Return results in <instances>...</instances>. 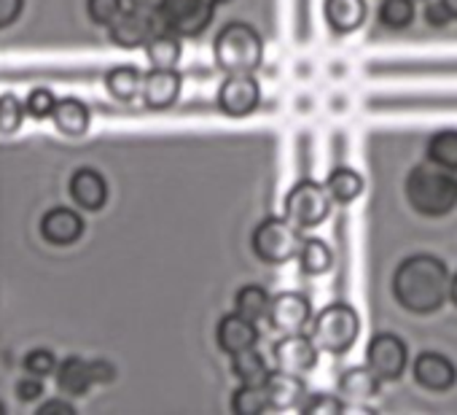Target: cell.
<instances>
[{
    "label": "cell",
    "mask_w": 457,
    "mask_h": 415,
    "mask_svg": "<svg viewBox=\"0 0 457 415\" xmlns=\"http://www.w3.org/2000/svg\"><path fill=\"white\" fill-rule=\"evenodd\" d=\"M270 302H272V297H270V292L264 289V286H259V284H248V286H243L240 292H237V297H235V308H237V313H243V316H248V318H264L267 313H270Z\"/></svg>",
    "instance_id": "cell-29"
},
{
    "label": "cell",
    "mask_w": 457,
    "mask_h": 415,
    "mask_svg": "<svg viewBox=\"0 0 457 415\" xmlns=\"http://www.w3.org/2000/svg\"><path fill=\"white\" fill-rule=\"evenodd\" d=\"M108 28H111V38L119 47H140L154 36V17L151 12L132 6V9H121Z\"/></svg>",
    "instance_id": "cell-12"
},
{
    "label": "cell",
    "mask_w": 457,
    "mask_h": 415,
    "mask_svg": "<svg viewBox=\"0 0 457 415\" xmlns=\"http://www.w3.org/2000/svg\"><path fill=\"white\" fill-rule=\"evenodd\" d=\"M87 12L97 25H111L121 12V0H87Z\"/></svg>",
    "instance_id": "cell-35"
},
{
    "label": "cell",
    "mask_w": 457,
    "mask_h": 415,
    "mask_svg": "<svg viewBox=\"0 0 457 415\" xmlns=\"http://www.w3.org/2000/svg\"><path fill=\"white\" fill-rule=\"evenodd\" d=\"M379 383L382 377L366 364V367H347L342 369L337 385H339V394L345 396H353V399H371L379 394Z\"/></svg>",
    "instance_id": "cell-19"
},
{
    "label": "cell",
    "mask_w": 457,
    "mask_h": 415,
    "mask_svg": "<svg viewBox=\"0 0 457 415\" xmlns=\"http://www.w3.org/2000/svg\"><path fill=\"white\" fill-rule=\"evenodd\" d=\"M449 297H452V302L457 305V273H454V278L449 281Z\"/></svg>",
    "instance_id": "cell-43"
},
{
    "label": "cell",
    "mask_w": 457,
    "mask_h": 415,
    "mask_svg": "<svg viewBox=\"0 0 457 415\" xmlns=\"http://www.w3.org/2000/svg\"><path fill=\"white\" fill-rule=\"evenodd\" d=\"M89 369H92V377H95V383L113 380V375H116L113 364H111V361H105V359H92V361H89Z\"/></svg>",
    "instance_id": "cell-40"
},
{
    "label": "cell",
    "mask_w": 457,
    "mask_h": 415,
    "mask_svg": "<svg viewBox=\"0 0 457 415\" xmlns=\"http://www.w3.org/2000/svg\"><path fill=\"white\" fill-rule=\"evenodd\" d=\"M212 4H220V0H212Z\"/></svg>",
    "instance_id": "cell-46"
},
{
    "label": "cell",
    "mask_w": 457,
    "mask_h": 415,
    "mask_svg": "<svg viewBox=\"0 0 457 415\" xmlns=\"http://www.w3.org/2000/svg\"><path fill=\"white\" fill-rule=\"evenodd\" d=\"M264 385H267V394H270V402H272L275 410L296 407L304 399V383L294 372H286V369L270 372V377H267Z\"/></svg>",
    "instance_id": "cell-18"
},
{
    "label": "cell",
    "mask_w": 457,
    "mask_h": 415,
    "mask_svg": "<svg viewBox=\"0 0 457 415\" xmlns=\"http://www.w3.org/2000/svg\"><path fill=\"white\" fill-rule=\"evenodd\" d=\"M425 20H428L430 28H446L449 20H454V17L449 14V9L438 0V4H430V6L425 9Z\"/></svg>",
    "instance_id": "cell-38"
},
{
    "label": "cell",
    "mask_w": 457,
    "mask_h": 415,
    "mask_svg": "<svg viewBox=\"0 0 457 415\" xmlns=\"http://www.w3.org/2000/svg\"><path fill=\"white\" fill-rule=\"evenodd\" d=\"M272 407L267 385H253V383H243L235 394H232V410L240 415H262Z\"/></svg>",
    "instance_id": "cell-28"
},
{
    "label": "cell",
    "mask_w": 457,
    "mask_h": 415,
    "mask_svg": "<svg viewBox=\"0 0 457 415\" xmlns=\"http://www.w3.org/2000/svg\"><path fill=\"white\" fill-rule=\"evenodd\" d=\"M145 55H148L154 68H175L180 60V41L172 30L170 33H154L145 41Z\"/></svg>",
    "instance_id": "cell-25"
},
{
    "label": "cell",
    "mask_w": 457,
    "mask_h": 415,
    "mask_svg": "<svg viewBox=\"0 0 457 415\" xmlns=\"http://www.w3.org/2000/svg\"><path fill=\"white\" fill-rule=\"evenodd\" d=\"M57 106V97L49 87H33L28 95V111L33 116H49Z\"/></svg>",
    "instance_id": "cell-34"
},
{
    "label": "cell",
    "mask_w": 457,
    "mask_h": 415,
    "mask_svg": "<svg viewBox=\"0 0 457 415\" xmlns=\"http://www.w3.org/2000/svg\"><path fill=\"white\" fill-rule=\"evenodd\" d=\"M25 369L38 372V375H46V372L57 369V356H54V351H49V348H33V351H28V356H25Z\"/></svg>",
    "instance_id": "cell-36"
},
{
    "label": "cell",
    "mask_w": 457,
    "mask_h": 415,
    "mask_svg": "<svg viewBox=\"0 0 457 415\" xmlns=\"http://www.w3.org/2000/svg\"><path fill=\"white\" fill-rule=\"evenodd\" d=\"M84 233V219L68 205H54L41 216V235L57 246L79 241Z\"/></svg>",
    "instance_id": "cell-14"
},
{
    "label": "cell",
    "mask_w": 457,
    "mask_h": 415,
    "mask_svg": "<svg viewBox=\"0 0 457 415\" xmlns=\"http://www.w3.org/2000/svg\"><path fill=\"white\" fill-rule=\"evenodd\" d=\"M17 394H20L22 399H38V396L44 394V383H41V375H38V372H30V369H28V375H22V377L17 380Z\"/></svg>",
    "instance_id": "cell-37"
},
{
    "label": "cell",
    "mask_w": 457,
    "mask_h": 415,
    "mask_svg": "<svg viewBox=\"0 0 457 415\" xmlns=\"http://www.w3.org/2000/svg\"><path fill=\"white\" fill-rule=\"evenodd\" d=\"M22 116H25V106L14 92L0 95V132H14L22 124Z\"/></svg>",
    "instance_id": "cell-32"
},
{
    "label": "cell",
    "mask_w": 457,
    "mask_h": 415,
    "mask_svg": "<svg viewBox=\"0 0 457 415\" xmlns=\"http://www.w3.org/2000/svg\"><path fill=\"white\" fill-rule=\"evenodd\" d=\"M406 197L414 211L425 216H444L457 208V175L436 162L417 165L406 175Z\"/></svg>",
    "instance_id": "cell-2"
},
{
    "label": "cell",
    "mask_w": 457,
    "mask_h": 415,
    "mask_svg": "<svg viewBox=\"0 0 457 415\" xmlns=\"http://www.w3.org/2000/svg\"><path fill=\"white\" fill-rule=\"evenodd\" d=\"M212 57L226 73H253L264 60V41L248 22H228L212 41Z\"/></svg>",
    "instance_id": "cell-3"
},
{
    "label": "cell",
    "mask_w": 457,
    "mask_h": 415,
    "mask_svg": "<svg viewBox=\"0 0 457 415\" xmlns=\"http://www.w3.org/2000/svg\"><path fill=\"white\" fill-rule=\"evenodd\" d=\"M164 25L178 36H199L212 20V0H164Z\"/></svg>",
    "instance_id": "cell-7"
},
{
    "label": "cell",
    "mask_w": 457,
    "mask_h": 415,
    "mask_svg": "<svg viewBox=\"0 0 457 415\" xmlns=\"http://www.w3.org/2000/svg\"><path fill=\"white\" fill-rule=\"evenodd\" d=\"M428 159L441 167L457 170V130L436 132L428 143Z\"/></svg>",
    "instance_id": "cell-30"
},
{
    "label": "cell",
    "mask_w": 457,
    "mask_h": 415,
    "mask_svg": "<svg viewBox=\"0 0 457 415\" xmlns=\"http://www.w3.org/2000/svg\"><path fill=\"white\" fill-rule=\"evenodd\" d=\"M232 372L243 380V383H253V385H264L270 377V367L267 359L251 345L243 348L237 353H232Z\"/></svg>",
    "instance_id": "cell-23"
},
{
    "label": "cell",
    "mask_w": 457,
    "mask_h": 415,
    "mask_svg": "<svg viewBox=\"0 0 457 415\" xmlns=\"http://www.w3.org/2000/svg\"><path fill=\"white\" fill-rule=\"evenodd\" d=\"M270 324L280 332H299L310 316H312V305L302 292H280L272 297L270 302Z\"/></svg>",
    "instance_id": "cell-11"
},
{
    "label": "cell",
    "mask_w": 457,
    "mask_h": 415,
    "mask_svg": "<svg viewBox=\"0 0 457 415\" xmlns=\"http://www.w3.org/2000/svg\"><path fill=\"white\" fill-rule=\"evenodd\" d=\"M183 79L172 68H154L143 76V97L151 108H167L178 100Z\"/></svg>",
    "instance_id": "cell-16"
},
{
    "label": "cell",
    "mask_w": 457,
    "mask_h": 415,
    "mask_svg": "<svg viewBox=\"0 0 457 415\" xmlns=\"http://www.w3.org/2000/svg\"><path fill=\"white\" fill-rule=\"evenodd\" d=\"M299 265L307 275H323L326 270H331L334 254L326 246V241L307 238V241H302V249H299Z\"/></svg>",
    "instance_id": "cell-27"
},
{
    "label": "cell",
    "mask_w": 457,
    "mask_h": 415,
    "mask_svg": "<svg viewBox=\"0 0 457 415\" xmlns=\"http://www.w3.org/2000/svg\"><path fill=\"white\" fill-rule=\"evenodd\" d=\"M272 356H275L278 369L302 375V372H310L318 364V343L312 337H307V335L288 332L283 340H278L272 345Z\"/></svg>",
    "instance_id": "cell-10"
},
{
    "label": "cell",
    "mask_w": 457,
    "mask_h": 415,
    "mask_svg": "<svg viewBox=\"0 0 457 415\" xmlns=\"http://www.w3.org/2000/svg\"><path fill=\"white\" fill-rule=\"evenodd\" d=\"M409 361V351L406 343L393 335V332H382L374 335L369 348H366V364L382 377V380H395L401 377V372L406 369Z\"/></svg>",
    "instance_id": "cell-8"
},
{
    "label": "cell",
    "mask_w": 457,
    "mask_h": 415,
    "mask_svg": "<svg viewBox=\"0 0 457 415\" xmlns=\"http://www.w3.org/2000/svg\"><path fill=\"white\" fill-rule=\"evenodd\" d=\"M393 294L411 313H436L449 294L446 265L433 254L406 257L395 267Z\"/></svg>",
    "instance_id": "cell-1"
},
{
    "label": "cell",
    "mask_w": 457,
    "mask_h": 415,
    "mask_svg": "<svg viewBox=\"0 0 457 415\" xmlns=\"http://www.w3.org/2000/svg\"><path fill=\"white\" fill-rule=\"evenodd\" d=\"M326 20L337 33H353L366 22V0H326Z\"/></svg>",
    "instance_id": "cell-20"
},
{
    "label": "cell",
    "mask_w": 457,
    "mask_h": 415,
    "mask_svg": "<svg viewBox=\"0 0 457 415\" xmlns=\"http://www.w3.org/2000/svg\"><path fill=\"white\" fill-rule=\"evenodd\" d=\"M38 410H41V412H49V410H65V412H73L76 407H73L71 402H65V399H49V402H44Z\"/></svg>",
    "instance_id": "cell-41"
},
{
    "label": "cell",
    "mask_w": 457,
    "mask_h": 415,
    "mask_svg": "<svg viewBox=\"0 0 457 415\" xmlns=\"http://www.w3.org/2000/svg\"><path fill=\"white\" fill-rule=\"evenodd\" d=\"M345 410H347V404L339 396L320 394V391L302 402V412H307V415H339Z\"/></svg>",
    "instance_id": "cell-33"
},
{
    "label": "cell",
    "mask_w": 457,
    "mask_h": 415,
    "mask_svg": "<svg viewBox=\"0 0 457 415\" xmlns=\"http://www.w3.org/2000/svg\"><path fill=\"white\" fill-rule=\"evenodd\" d=\"M361 332L358 310L347 302H331L326 305L312 324V340L320 351L328 353H345Z\"/></svg>",
    "instance_id": "cell-4"
},
{
    "label": "cell",
    "mask_w": 457,
    "mask_h": 415,
    "mask_svg": "<svg viewBox=\"0 0 457 415\" xmlns=\"http://www.w3.org/2000/svg\"><path fill=\"white\" fill-rule=\"evenodd\" d=\"M105 87L113 97L119 100H132L140 87H143V76L135 65H113L105 73Z\"/></svg>",
    "instance_id": "cell-26"
},
{
    "label": "cell",
    "mask_w": 457,
    "mask_h": 415,
    "mask_svg": "<svg viewBox=\"0 0 457 415\" xmlns=\"http://www.w3.org/2000/svg\"><path fill=\"white\" fill-rule=\"evenodd\" d=\"M326 189H328L331 199H337V202H353L363 191V178H361L358 170H353L347 165H339V167H334L328 173Z\"/></svg>",
    "instance_id": "cell-24"
},
{
    "label": "cell",
    "mask_w": 457,
    "mask_h": 415,
    "mask_svg": "<svg viewBox=\"0 0 457 415\" xmlns=\"http://www.w3.org/2000/svg\"><path fill=\"white\" fill-rule=\"evenodd\" d=\"M414 20V0H382L379 4V22L385 28L401 30Z\"/></svg>",
    "instance_id": "cell-31"
},
{
    "label": "cell",
    "mask_w": 457,
    "mask_h": 415,
    "mask_svg": "<svg viewBox=\"0 0 457 415\" xmlns=\"http://www.w3.org/2000/svg\"><path fill=\"white\" fill-rule=\"evenodd\" d=\"M251 243H253L256 257L270 262V265L291 262L294 257H299V249H302L299 227L291 219H278V216L264 219L253 230V241Z\"/></svg>",
    "instance_id": "cell-5"
},
{
    "label": "cell",
    "mask_w": 457,
    "mask_h": 415,
    "mask_svg": "<svg viewBox=\"0 0 457 415\" xmlns=\"http://www.w3.org/2000/svg\"><path fill=\"white\" fill-rule=\"evenodd\" d=\"M129 4H132V6H137V9H145V12L156 14V12H162L164 0H129Z\"/></svg>",
    "instance_id": "cell-42"
},
{
    "label": "cell",
    "mask_w": 457,
    "mask_h": 415,
    "mask_svg": "<svg viewBox=\"0 0 457 415\" xmlns=\"http://www.w3.org/2000/svg\"><path fill=\"white\" fill-rule=\"evenodd\" d=\"M411 372H414V380L422 388H430V391H446L457 380L454 364L444 353H433V351L420 353L414 359V364H411Z\"/></svg>",
    "instance_id": "cell-13"
},
{
    "label": "cell",
    "mask_w": 457,
    "mask_h": 415,
    "mask_svg": "<svg viewBox=\"0 0 457 415\" xmlns=\"http://www.w3.org/2000/svg\"><path fill=\"white\" fill-rule=\"evenodd\" d=\"M57 383L65 394H84L95 377H92V369H89V361L81 359V356H68L57 364Z\"/></svg>",
    "instance_id": "cell-22"
},
{
    "label": "cell",
    "mask_w": 457,
    "mask_h": 415,
    "mask_svg": "<svg viewBox=\"0 0 457 415\" xmlns=\"http://www.w3.org/2000/svg\"><path fill=\"white\" fill-rule=\"evenodd\" d=\"M4 410H6V407H4V402H0V412H4Z\"/></svg>",
    "instance_id": "cell-45"
},
{
    "label": "cell",
    "mask_w": 457,
    "mask_h": 415,
    "mask_svg": "<svg viewBox=\"0 0 457 415\" xmlns=\"http://www.w3.org/2000/svg\"><path fill=\"white\" fill-rule=\"evenodd\" d=\"M441 4H444V6L449 9V14L457 20V0H441Z\"/></svg>",
    "instance_id": "cell-44"
},
{
    "label": "cell",
    "mask_w": 457,
    "mask_h": 415,
    "mask_svg": "<svg viewBox=\"0 0 457 415\" xmlns=\"http://www.w3.org/2000/svg\"><path fill=\"white\" fill-rule=\"evenodd\" d=\"M331 211V194L315 178L296 181L286 194V219L296 227H318Z\"/></svg>",
    "instance_id": "cell-6"
},
{
    "label": "cell",
    "mask_w": 457,
    "mask_h": 415,
    "mask_svg": "<svg viewBox=\"0 0 457 415\" xmlns=\"http://www.w3.org/2000/svg\"><path fill=\"white\" fill-rule=\"evenodd\" d=\"M52 116H54L57 127L62 132H68V135H81L89 127V119H92L89 106L84 100H79V97H62V100H57Z\"/></svg>",
    "instance_id": "cell-21"
},
{
    "label": "cell",
    "mask_w": 457,
    "mask_h": 415,
    "mask_svg": "<svg viewBox=\"0 0 457 415\" xmlns=\"http://www.w3.org/2000/svg\"><path fill=\"white\" fill-rule=\"evenodd\" d=\"M262 100L259 81L251 73H228L223 84L218 87V106L228 116H245L251 114Z\"/></svg>",
    "instance_id": "cell-9"
},
{
    "label": "cell",
    "mask_w": 457,
    "mask_h": 415,
    "mask_svg": "<svg viewBox=\"0 0 457 415\" xmlns=\"http://www.w3.org/2000/svg\"><path fill=\"white\" fill-rule=\"evenodd\" d=\"M71 194L81 208H89V211H97V208L105 205L108 197V183L105 178L95 170V167H79L71 175Z\"/></svg>",
    "instance_id": "cell-17"
},
{
    "label": "cell",
    "mask_w": 457,
    "mask_h": 415,
    "mask_svg": "<svg viewBox=\"0 0 457 415\" xmlns=\"http://www.w3.org/2000/svg\"><path fill=\"white\" fill-rule=\"evenodd\" d=\"M22 4H25V0H0V28L12 25L20 17Z\"/></svg>",
    "instance_id": "cell-39"
},
{
    "label": "cell",
    "mask_w": 457,
    "mask_h": 415,
    "mask_svg": "<svg viewBox=\"0 0 457 415\" xmlns=\"http://www.w3.org/2000/svg\"><path fill=\"white\" fill-rule=\"evenodd\" d=\"M215 340L218 345L226 351V353H237L243 348H251L256 345L259 340V329L253 324V318L243 316V313H228L218 321V329H215Z\"/></svg>",
    "instance_id": "cell-15"
}]
</instances>
